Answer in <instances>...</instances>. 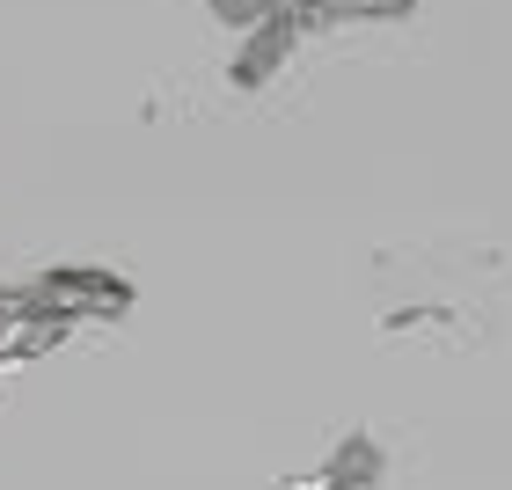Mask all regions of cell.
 Returning <instances> with one entry per match:
<instances>
[{"label": "cell", "mask_w": 512, "mask_h": 490, "mask_svg": "<svg viewBox=\"0 0 512 490\" xmlns=\"http://www.w3.org/2000/svg\"><path fill=\"white\" fill-rule=\"evenodd\" d=\"M30 293L52 308L66 330H88V322H125L139 308V286L118 264H96V256H59V264L30 271Z\"/></svg>", "instance_id": "1"}, {"label": "cell", "mask_w": 512, "mask_h": 490, "mask_svg": "<svg viewBox=\"0 0 512 490\" xmlns=\"http://www.w3.org/2000/svg\"><path fill=\"white\" fill-rule=\"evenodd\" d=\"M74 337L66 322L44 308V300L30 293V278H0V366H30V359H44V352H59V344Z\"/></svg>", "instance_id": "2"}, {"label": "cell", "mask_w": 512, "mask_h": 490, "mask_svg": "<svg viewBox=\"0 0 512 490\" xmlns=\"http://www.w3.org/2000/svg\"><path fill=\"white\" fill-rule=\"evenodd\" d=\"M300 52H308V37H300L293 22H256V30L235 37V52H227V88L256 96V88H271Z\"/></svg>", "instance_id": "3"}, {"label": "cell", "mask_w": 512, "mask_h": 490, "mask_svg": "<svg viewBox=\"0 0 512 490\" xmlns=\"http://www.w3.org/2000/svg\"><path fill=\"white\" fill-rule=\"evenodd\" d=\"M315 469L330 476V483H344V490H381V483H388V447H381L366 425H352L330 454L315 461Z\"/></svg>", "instance_id": "4"}]
</instances>
